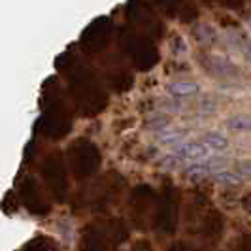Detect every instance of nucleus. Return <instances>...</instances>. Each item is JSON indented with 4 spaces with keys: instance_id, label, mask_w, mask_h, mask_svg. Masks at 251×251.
Instances as JSON below:
<instances>
[{
    "instance_id": "1",
    "label": "nucleus",
    "mask_w": 251,
    "mask_h": 251,
    "mask_svg": "<svg viewBox=\"0 0 251 251\" xmlns=\"http://www.w3.org/2000/svg\"><path fill=\"white\" fill-rule=\"evenodd\" d=\"M172 155L177 157L181 163L185 161H199V159H208L210 150L204 146V142H181L174 146Z\"/></svg>"
},
{
    "instance_id": "2",
    "label": "nucleus",
    "mask_w": 251,
    "mask_h": 251,
    "mask_svg": "<svg viewBox=\"0 0 251 251\" xmlns=\"http://www.w3.org/2000/svg\"><path fill=\"white\" fill-rule=\"evenodd\" d=\"M199 91V85L195 81H187V79H177L166 85V93L172 95L174 99H183V97H191Z\"/></svg>"
},
{
    "instance_id": "3",
    "label": "nucleus",
    "mask_w": 251,
    "mask_h": 251,
    "mask_svg": "<svg viewBox=\"0 0 251 251\" xmlns=\"http://www.w3.org/2000/svg\"><path fill=\"white\" fill-rule=\"evenodd\" d=\"M185 138V130L181 128H164L161 132H157V142L159 144H164V146H177L181 144Z\"/></svg>"
},
{
    "instance_id": "4",
    "label": "nucleus",
    "mask_w": 251,
    "mask_h": 251,
    "mask_svg": "<svg viewBox=\"0 0 251 251\" xmlns=\"http://www.w3.org/2000/svg\"><path fill=\"white\" fill-rule=\"evenodd\" d=\"M202 142H204V146H206L210 151H223L228 148V142H226L225 136H223L221 132H215V130L206 132L204 138H202Z\"/></svg>"
},
{
    "instance_id": "5",
    "label": "nucleus",
    "mask_w": 251,
    "mask_h": 251,
    "mask_svg": "<svg viewBox=\"0 0 251 251\" xmlns=\"http://www.w3.org/2000/svg\"><path fill=\"white\" fill-rule=\"evenodd\" d=\"M225 125L228 130H234V132H251V117H248V115H234V117L226 119Z\"/></svg>"
},
{
    "instance_id": "6",
    "label": "nucleus",
    "mask_w": 251,
    "mask_h": 251,
    "mask_svg": "<svg viewBox=\"0 0 251 251\" xmlns=\"http://www.w3.org/2000/svg\"><path fill=\"white\" fill-rule=\"evenodd\" d=\"M185 177L187 179H191V181H201V179H204V177L212 176V172H210V168L206 166L204 163H195L191 164V166H187L185 168Z\"/></svg>"
},
{
    "instance_id": "7",
    "label": "nucleus",
    "mask_w": 251,
    "mask_h": 251,
    "mask_svg": "<svg viewBox=\"0 0 251 251\" xmlns=\"http://www.w3.org/2000/svg\"><path fill=\"white\" fill-rule=\"evenodd\" d=\"M212 179L219 185H230V187L242 183V177L236 172H230V170H219V172L212 174Z\"/></svg>"
},
{
    "instance_id": "8",
    "label": "nucleus",
    "mask_w": 251,
    "mask_h": 251,
    "mask_svg": "<svg viewBox=\"0 0 251 251\" xmlns=\"http://www.w3.org/2000/svg\"><path fill=\"white\" fill-rule=\"evenodd\" d=\"M148 130H153V132H161L164 128H168V119L164 115H157V117H151L148 121Z\"/></svg>"
},
{
    "instance_id": "9",
    "label": "nucleus",
    "mask_w": 251,
    "mask_h": 251,
    "mask_svg": "<svg viewBox=\"0 0 251 251\" xmlns=\"http://www.w3.org/2000/svg\"><path fill=\"white\" fill-rule=\"evenodd\" d=\"M236 174L240 177H251V161H240L236 164Z\"/></svg>"
},
{
    "instance_id": "10",
    "label": "nucleus",
    "mask_w": 251,
    "mask_h": 251,
    "mask_svg": "<svg viewBox=\"0 0 251 251\" xmlns=\"http://www.w3.org/2000/svg\"><path fill=\"white\" fill-rule=\"evenodd\" d=\"M244 55H246L248 63L251 64V42H248V44H246V50H244Z\"/></svg>"
},
{
    "instance_id": "11",
    "label": "nucleus",
    "mask_w": 251,
    "mask_h": 251,
    "mask_svg": "<svg viewBox=\"0 0 251 251\" xmlns=\"http://www.w3.org/2000/svg\"><path fill=\"white\" fill-rule=\"evenodd\" d=\"M250 26H251V17H250Z\"/></svg>"
}]
</instances>
